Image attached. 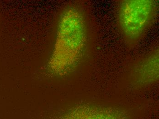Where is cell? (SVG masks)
Here are the masks:
<instances>
[{
	"mask_svg": "<svg viewBox=\"0 0 159 119\" xmlns=\"http://www.w3.org/2000/svg\"><path fill=\"white\" fill-rule=\"evenodd\" d=\"M153 11L152 1H124L119 8V24L125 34L131 39L139 37L149 25Z\"/></svg>",
	"mask_w": 159,
	"mask_h": 119,
	"instance_id": "1",
	"label": "cell"
},
{
	"mask_svg": "<svg viewBox=\"0 0 159 119\" xmlns=\"http://www.w3.org/2000/svg\"><path fill=\"white\" fill-rule=\"evenodd\" d=\"M122 112L112 111L78 110L71 112L63 119H125Z\"/></svg>",
	"mask_w": 159,
	"mask_h": 119,
	"instance_id": "3",
	"label": "cell"
},
{
	"mask_svg": "<svg viewBox=\"0 0 159 119\" xmlns=\"http://www.w3.org/2000/svg\"><path fill=\"white\" fill-rule=\"evenodd\" d=\"M77 17V16H76ZM74 17V20L65 21V25L67 31L63 26L61 28L60 38L58 39V45L56 51L61 59L56 67L54 68L57 71L64 70L66 66L72 62L73 58L77 54V51L80 49L82 44V28L81 22L79 17Z\"/></svg>",
	"mask_w": 159,
	"mask_h": 119,
	"instance_id": "2",
	"label": "cell"
}]
</instances>
